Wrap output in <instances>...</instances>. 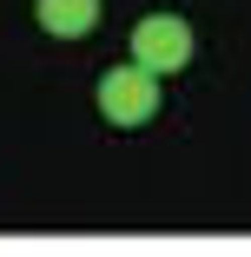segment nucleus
Segmentation results:
<instances>
[{"instance_id":"obj_1","label":"nucleus","mask_w":251,"mask_h":257,"mask_svg":"<svg viewBox=\"0 0 251 257\" xmlns=\"http://www.w3.org/2000/svg\"><path fill=\"white\" fill-rule=\"evenodd\" d=\"M99 112H106L113 125H145L159 112V73L152 66H139V60H126V66H113L106 79H99Z\"/></svg>"},{"instance_id":"obj_2","label":"nucleus","mask_w":251,"mask_h":257,"mask_svg":"<svg viewBox=\"0 0 251 257\" xmlns=\"http://www.w3.org/2000/svg\"><path fill=\"white\" fill-rule=\"evenodd\" d=\"M132 60L139 66H152V73H179L192 60V27L179 14H145L132 27Z\"/></svg>"},{"instance_id":"obj_3","label":"nucleus","mask_w":251,"mask_h":257,"mask_svg":"<svg viewBox=\"0 0 251 257\" xmlns=\"http://www.w3.org/2000/svg\"><path fill=\"white\" fill-rule=\"evenodd\" d=\"M40 27L53 33V40H86L99 27V0H40Z\"/></svg>"}]
</instances>
